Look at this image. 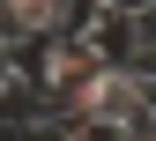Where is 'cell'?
<instances>
[{
  "label": "cell",
  "mask_w": 156,
  "mask_h": 141,
  "mask_svg": "<svg viewBox=\"0 0 156 141\" xmlns=\"http://www.w3.org/2000/svg\"><path fill=\"white\" fill-rule=\"evenodd\" d=\"M82 37H89V52L104 59V67H141V52H149V30L134 23V15H104V8L89 15Z\"/></svg>",
  "instance_id": "1"
},
{
  "label": "cell",
  "mask_w": 156,
  "mask_h": 141,
  "mask_svg": "<svg viewBox=\"0 0 156 141\" xmlns=\"http://www.w3.org/2000/svg\"><path fill=\"white\" fill-rule=\"evenodd\" d=\"M67 141H134V134H126V126H104V119H74Z\"/></svg>",
  "instance_id": "2"
},
{
  "label": "cell",
  "mask_w": 156,
  "mask_h": 141,
  "mask_svg": "<svg viewBox=\"0 0 156 141\" xmlns=\"http://www.w3.org/2000/svg\"><path fill=\"white\" fill-rule=\"evenodd\" d=\"M8 141H67V126H52V119H37V126H15Z\"/></svg>",
  "instance_id": "3"
}]
</instances>
